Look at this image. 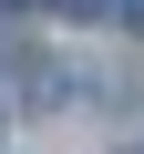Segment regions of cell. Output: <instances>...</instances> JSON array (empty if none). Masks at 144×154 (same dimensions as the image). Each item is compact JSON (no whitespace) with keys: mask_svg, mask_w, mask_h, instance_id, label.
<instances>
[{"mask_svg":"<svg viewBox=\"0 0 144 154\" xmlns=\"http://www.w3.org/2000/svg\"><path fill=\"white\" fill-rule=\"evenodd\" d=\"M62 11H83V21H124L134 0H62Z\"/></svg>","mask_w":144,"mask_h":154,"instance_id":"6da1fadb","label":"cell"},{"mask_svg":"<svg viewBox=\"0 0 144 154\" xmlns=\"http://www.w3.org/2000/svg\"><path fill=\"white\" fill-rule=\"evenodd\" d=\"M134 154H144V144H134Z\"/></svg>","mask_w":144,"mask_h":154,"instance_id":"7a4b0ae2","label":"cell"}]
</instances>
